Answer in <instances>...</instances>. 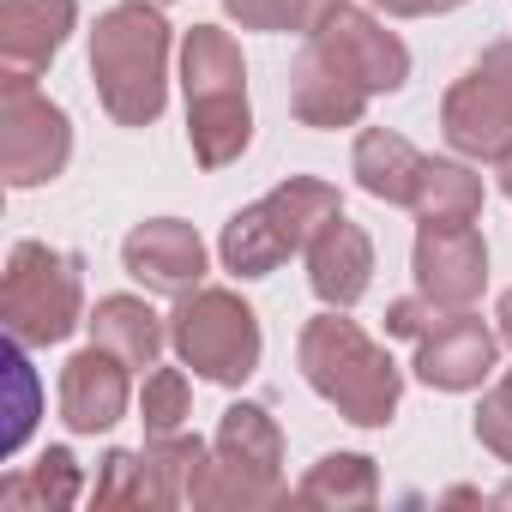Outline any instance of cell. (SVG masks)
<instances>
[{"mask_svg": "<svg viewBox=\"0 0 512 512\" xmlns=\"http://www.w3.org/2000/svg\"><path fill=\"white\" fill-rule=\"evenodd\" d=\"M494 506H512V482H506V488H500V494H494Z\"/></svg>", "mask_w": 512, "mask_h": 512, "instance_id": "34", "label": "cell"}, {"mask_svg": "<svg viewBox=\"0 0 512 512\" xmlns=\"http://www.w3.org/2000/svg\"><path fill=\"white\" fill-rule=\"evenodd\" d=\"M440 127H446V145L476 163H494L512 145V43L482 49V61L446 91Z\"/></svg>", "mask_w": 512, "mask_h": 512, "instance_id": "8", "label": "cell"}, {"mask_svg": "<svg viewBox=\"0 0 512 512\" xmlns=\"http://www.w3.org/2000/svg\"><path fill=\"white\" fill-rule=\"evenodd\" d=\"M380 13H392V19H428V13H452V7H464V0H374Z\"/></svg>", "mask_w": 512, "mask_h": 512, "instance_id": "31", "label": "cell"}, {"mask_svg": "<svg viewBox=\"0 0 512 512\" xmlns=\"http://www.w3.org/2000/svg\"><path fill=\"white\" fill-rule=\"evenodd\" d=\"M73 157V121L37 91L31 73H0V175L7 187H43Z\"/></svg>", "mask_w": 512, "mask_h": 512, "instance_id": "7", "label": "cell"}, {"mask_svg": "<svg viewBox=\"0 0 512 512\" xmlns=\"http://www.w3.org/2000/svg\"><path fill=\"white\" fill-rule=\"evenodd\" d=\"M121 266H127V278H139L151 296H187V290L205 284V241H199V229L181 223V217H151V223L127 229Z\"/></svg>", "mask_w": 512, "mask_h": 512, "instance_id": "12", "label": "cell"}, {"mask_svg": "<svg viewBox=\"0 0 512 512\" xmlns=\"http://www.w3.org/2000/svg\"><path fill=\"white\" fill-rule=\"evenodd\" d=\"M79 19V0H7L0 7V61L7 73H43Z\"/></svg>", "mask_w": 512, "mask_h": 512, "instance_id": "15", "label": "cell"}, {"mask_svg": "<svg viewBox=\"0 0 512 512\" xmlns=\"http://www.w3.org/2000/svg\"><path fill=\"white\" fill-rule=\"evenodd\" d=\"M217 458L241 464V470H260V476H284V434L260 404H229L211 440Z\"/></svg>", "mask_w": 512, "mask_h": 512, "instance_id": "20", "label": "cell"}, {"mask_svg": "<svg viewBox=\"0 0 512 512\" xmlns=\"http://www.w3.org/2000/svg\"><path fill=\"white\" fill-rule=\"evenodd\" d=\"M193 416V398H187V374L181 368H157L139 392V422L145 434H181V422Z\"/></svg>", "mask_w": 512, "mask_h": 512, "instance_id": "26", "label": "cell"}, {"mask_svg": "<svg viewBox=\"0 0 512 512\" xmlns=\"http://www.w3.org/2000/svg\"><path fill=\"white\" fill-rule=\"evenodd\" d=\"M308 284L326 308H356L374 284V241L362 223H350L344 211L326 217L308 241Z\"/></svg>", "mask_w": 512, "mask_h": 512, "instance_id": "14", "label": "cell"}, {"mask_svg": "<svg viewBox=\"0 0 512 512\" xmlns=\"http://www.w3.org/2000/svg\"><path fill=\"white\" fill-rule=\"evenodd\" d=\"M338 211H344V199H338L332 181H320V175H290V181H278L266 199L241 205V211L223 223L217 260H223V272H235V278H272L290 253H308L314 229H320L326 217H338Z\"/></svg>", "mask_w": 512, "mask_h": 512, "instance_id": "4", "label": "cell"}, {"mask_svg": "<svg viewBox=\"0 0 512 512\" xmlns=\"http://www.w3.org/2000/svg\"><path fill=\"white\" fill-rule=\"evenodd\" d=\"M440 314H446V308H434L428 296H404V302L386 308V332H392V338H422Z\"/></svg>", "mask_w": 512, "mask_h": 512, "instance_id": "29", "label": "cell"}, {"mask_svg": "<svg viewBox=\"0 0 512 512\" xmlns=\"http://www.w3.org/2000/svg\"><path fill=\"white\" fill-rule=\"evenodd\" d=\"M344 0H278V31H296V37H314Z\"/></svg>", "mask_w": 512, "mask_h": 512, "instance_id": "30", "label": "cell"}, {"mask_svg": "<svg viewBox=\"0 0 512 512\" xmlns=\"http://www.w3.org/2000/svg\"><path fill=\"white\" fill-rule=\"evenodd\" d=\"M181 91H187V139L199 169H229L253 139L247 61L229 31L193 25L181 37Z\"/></svg>", "mask_w": 512, "mask_h": 512, "instance_id": "3", "label": "cell"}, {"mask_svg": "<svg viewBox=\"0 0 512 512\" xmlns=\"http://www.w3.org/2000/svg\"><path fill=\"white\" fill-rule=\"evenodd\" d=\"M145 7H175V0H145Z\"/></svg>", "mask_w": 512, "mask_h": 512, "instance_id": "35", "label": "cell"}, {"mask_svg": "<svg viewBox=\"0 0 512 512\" xmlns=\"http://www.w3.org/2000/svg\"><path fill=\"white\" fill-rule=\"evenodd\" d=\"M139 458H145V476H151L157 506H187L193 500V482H199V470L211 458V446L199 434H151Z\"/></svg>", "mask_w": 512, "mask_h": 512, "instance_id": "23", "label": "cell"}, {"mask_svg": "<svg viewBox=\"0 0 512 512\" xmlns=\"http://www.w3.org/2000/svg\"><path fill=\"white\" fill-rule=\"evenodd\" d=\"M494 181H500V193L512 199V145H506V151L494 157Z\"/></svg>", "mask_w": 512, "mask_h": 512, "instance_id": "32", "label": "cell"}, {"mask_svg": "<svg viewBox=\"0 0 512 512\" xmlns=\"http://www.w3.org/2000/svg\"><path fill=\"white\" fill-rule=\"evenodd\" d=\"M169 344L181 356V368H193L211 386H241L260 368V320L235 290H187L175 296L169 314Z\"/></svg>", "mask_w": 512, "mask_h": 512, "instance_id": "6", "label": "cell"}, {"mask_svg": "<svg viewBox=\"0 0 512 512\" xmlns=\"http://www.w3.org/2000/svg\"><path fill=\"white\" fill-rule=\"evenodd\" d=\"M302 374L308 386L356 428H386L398 416V398H404V380H398V362L356 326L344 320V308L320 314L302 326Z\"/></svg>", "mask_w": 512, "mask_h": 512, "instance_id": "1", "label": "cell"}, {"mask_svg": "<svg viewBox=\"0 0 512 512\" xmlns=\"http://www.w3.org/2000/svg\"><path fill=\"white\" fill-rule=\"evenodd\" d=\"M416 290L434 302V308H470L488 284V247H482V229L476 223H422L416 229Z\"/></svg>", "mask_w": 512, "mask_h": 512, "instance_id": "10", "label": "cell"}, {"mask_svg": "<svg viewBox=\"0 0 512 512\" xmlns=\"http://www.w3.org/2000/svg\"><path fill=\"white\" fill-rule=\"evenodd\" d=\"M79 494H85V482H79V464L67 446H49L31 470H13L0 482V506H37V512H61Z\"/></svg>", "mask_w": 512, "mask_h": 512, "instance_id": "24", "label": "cell"}, {"mask_svg": "<svg viewBox=\"0 0 512 512\" xmlns=\"http://www.w3.org/2000/svg\"><path fill=\"white\" fill-rule=\"evenodd\" d=\"M85 326H91V344L115 350L127 368H157L163 338H169V326L151 314V302H145V296H103V302H97V314H91Z\"/></svg>", "mask_w": 512, "mask_h": 512, "instance_id": "17", "label": "cell"}, {"mask_svg": "<svg viewBox=\"0 0 512 512\" xmlns=\"http://www.w3.org/2000/svg\"><path fill=\"white\" fill-rule=\"evenodd\" d=\"M31 344L7 338V350H0V374H7V434H0V452H19L37 428V374H31Z\"/></svg>", "mask_w": 512, "mask_h": 512, "instance_id": "25", "label": "cell"}, {"mask_svg": "<svg viewBox=\"0 0 512 512\" xmlns=\"http://www.w3.org/2000/svg\"><path fill=\"white\" fill-rule=\"evenodd\" d=\"M302 506H326V512H356L380 500V470L362 452H326L302 482H296Z\"/></svg>", "mask_w": 512, "mask_h": 512, "instance_id": "19", "label": "cell"}, {"mask_svg": "<svg viewBox=\"0 0 512 512\" xmlns=\"http://www.w3.org/2000/svg\"><path fill=\"white\" fill-rule=\"evenodd\" d=\"M91 79L103 109L121 127H151L169 103V25L163 7L127 0L109 7L91 31Z\"/></svg>", "mask_w": 512, "mask_h": 512, "instance_id": "2", "label": "cell"}, {"mask_svg": "<svg viewBox=\"0 0 512 512\" xmlns=\"http://www.w3.org/2000/svg\"><path fill=\"white\" fill-rule=\"evenodd\" d=\"M91 500H97V506H157L151 476H145V458H139V452H109Z\"/></svg>", "mask_w": 512, "mask_h": 512, "instance_id": "27", "label": "cell"}, {"mask_svg": "<svg viewBox=\"0 0 512 512\" xmlns=\"http://www.w3.org/2000/svg\"><path fill=\"white\" fill-rule=\"evenodd\" d=\"M308 43H314L338 73H350L368 97H392V91H404V79H410V49H404L374 13L338 7Z\"/></svg>", "mask_w": 512, "mask_h": 512, "instance_id": "9", "label": "cell"}, {"mask_svg": "<svg viewBox=\"0 0 512 512\" xmlns=\"http://www.w3.org/2000/svg\"><path fill=\"white\" fill-rule=\"evenodd\" d=\"M290 109H296V121H302V127L332 133V127H356V121H362L368 91H362L350 73H338V67L308 43V49H302V61H296V73H290Z\"/></svg>", "mask_w": 512, "mask_h": 512, "instance_id": "16", "label": "cell"}, {"mask_svg": "<svg viewBox=\"0 0 512 512\" xmlns=\"http://www.w3.org/2000/svg\"><path fill=\"white\" fill-rule=\"evenodd\" d=\"M296 500L284 476H260V470H241L229 458H205L199 482H193V506H217V512H260V506H284Z\"/></svg>", "mask_w": 512, "mask_h": 512, "instance_id": "21", "label": "cell"}, {"mask_svg": "<svg viewBox=\"0 0 512 512\" xmlns=\"http://www.w3.org/2000/svg\"><path fill=\"white\" fill-rule=\"evenodd\" d=\"M133 404V386H127V362L103 344L79 350L67 368H61V422L73 434H109Z\"/></svg>", "mask_w": 512, "mask_h": 512, "instance_id": "13", "label": "cell"}, {"mask_svg": "<svg viewBox=\"0 0 512 512\" xmlns=\"http://www.w3.org/2000/svg\"><path fill=\"white\" fill-rule=\"evenodd\" d=\"M476 440H482L500 464H512V374L482 398V410H476Z\"/></svg>", "mask_w": 512, "mask_h": 512, "instance_id": "28", "label": "cell"}, {"mask_svg": "<svg viewBox=\"0 0 512 512\" xmlns=\"http://www.w3.org/2000/svg\"><path fill=\"white\" fill-rule=\"evenodd\" d=\"M85 314V278L73 253H55L43 241H13L7 253V278H0V320L7 338L19 344H61L79 332Z\"/></svg>", "mask_w": 512, "mask_h": 512, "instance_id": "5", "label": "cell"}, {"mask_svg": "<svg viewBox=\"0 0 512 512\" xmlns=\"http://www.w3.org/2000/svg\"><path fill=\"white\" fill-rule=\"evenodd\" d=\"M410 211H416V223H476L482 217V175H470L464 163L428 157Z\"/></svg>", "mask_w": 512, "mask_h": 512, "instance_id": "22", "label": "cell"}, {"mask_svg": "<svg viewBox=\"0 0 512 512\" xmlns=\"http://www.w3.org/2000/svg\"><path fill=\"white\" fill-rule=\"evenodd\" d=\"M494 362H500V332H488L470 308H452L416 338L410 368L434 392H470V386H482L494 374Z\"/></svg>", "mask_w": 512, "mask_h": 512, "instance_id": "11", "label": "cell"}, {"mask_svg": "<svg viewBox=\"0 0 512 512\" xmlns=\"http://www.w3.org/2000/svg\"><path fill=\"white\" fill-rule=\"evenodd\" d=\"M494 320H500V344H512V290L500 296V308H494Z\"/></svg>", "mask_w": 512, "mask_h": 512, "instance_id": "33", "label": "cell"}, {"mask_svg": "<svg viewBox=\"0 0 512 512\" xmlns=\"http://www.w3.org/2000/svg\"><path fill=\"white\" fill-rule=\"evenodd\" d=\"M422 163H428V157H422L410 139L386 133V127H368V133L356 139V157H350L362 193H374V199H386V205H410V199H416Z\"/></svg>", "mask_w": 512, "mask_h": 512, "instance_id": "18", "label": "cell"}]
</instances>
